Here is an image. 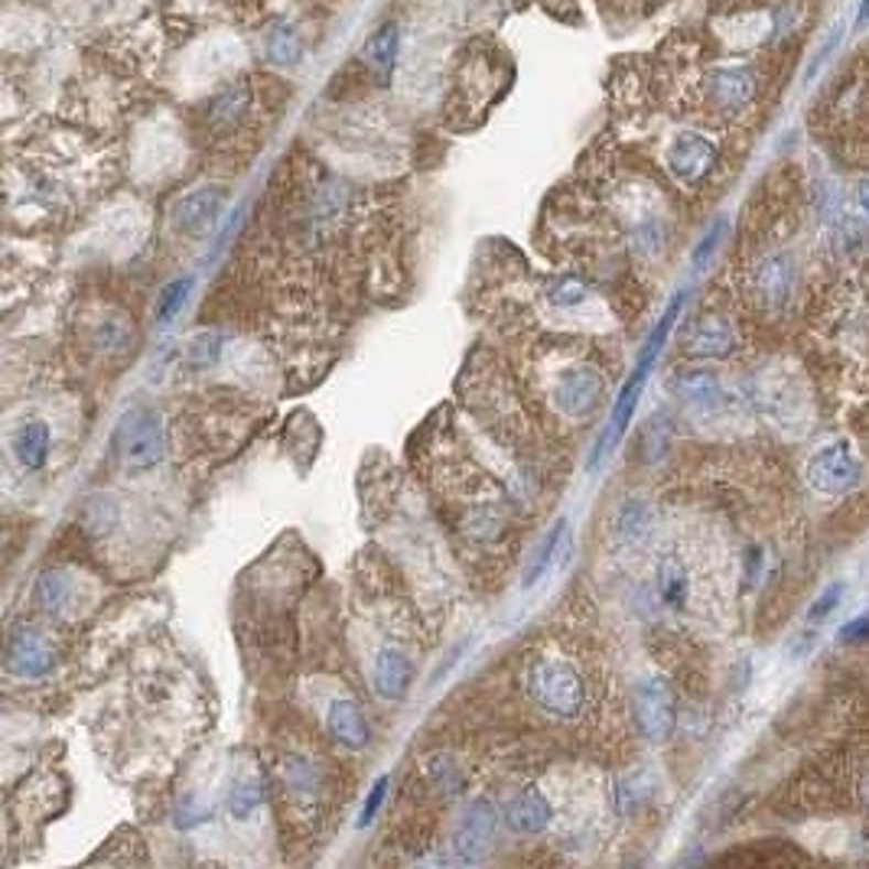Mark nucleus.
Returning <instances> with one entry per match:
<instances>
[{"instance_id": "7ed1b4c3", "label": "nucleus", "mask_w": 869, "mask_h": 869, "mask_svg": "<svg viewBox=\"0 0 869 869\" xmlns=\"http://www.w3.org/2000/svg\"><path fill=\"white\" fill-rule=\"evenodd\" d=\"M111 449L128 472H150L166 456V427L153 408H131L111 436Z\"/></svg>"}, {"instance_id": "2eb2a0df", "label": "nucleus", "mask_w": 869, "mask_h": 869, "mask_svg": "<svg viewBox=\"0 0 869 869\" xmlns=\"http://www.w3.org/2000/svg\"><path fill=\"white\" fill-rule=\"evenodd\" d=\"M10 446H13V456L17 463L26 469V472H40L46 463H50V446H53V434L43 421H30V424H20L13 436H10Z\"/></svg>"}, {"instance_id": "ea45409f", "label": "nucleus", "mask_w": 869, "mask_h": 869, "mask_svg": "<svg viewBox=\"0 0 869 869\" xmlns=\"http://www.w3.org/2000/svg\"><path fill=\"white\" fill-rule=\"evenodd\" d=\"M863 804H867V811H869V779L863 782Z\"/></svg>"}, {"instance_id": "7c9ffc66", "label": "nucleus", "mask_w": 869, "mask_h": 869, "mask_svg": "<svg viewBox=\"0 0 869 869\" xmlns=\"http://www.w3.org/2000/svg\"><path fill=\"white\" fill-rule=\"evenodd\" d=\"M724 235H726V218H717V221L707 228V235L700 238V245L694 248V254H691V268H694V271H704V268L710 264V258L717 254Z\"/></svg>"}, {"instance_id": "dca6fc26", "label": "nucleus", "mask_w": 869, "mask_h": 869, "mask_svg": "<svg viewBox=\"0 0 869 869\" xmlns=\"http://www.w3.org/2000/svg\"><path fill=\"white\" fill-rule=\"evenodd\" d=\"M671 391H674L681 401H687V404H694V408H704V411H710V408H717V404L724 401V384H720V378H717L714 371H704V368H691V371L674 374Z\"/></svg>"}, {"instance_id": "39448f33", "label": "nucleus", "mask_w": 869, "mask_h": 869, "mask_svg": "<svg viewBox=\"0 0 869 869\" xmlns=\"http://www.w3.org/2000/svg\"><path fill=\"white\" fill-rule=\"evenodd\" d=\"M499 821H502V814L496 811L492 801H486V797L469 801V811L463 814V821H459V827L453 834V844H449L453 860L456 863H479L486 847L496 837Z\"/></svg>"}, {"instance_id": "72a5a7b5", "label": "nucleus", "mask_w": 869, "mask_h": 869, "mask_svg": "<svg viewBox=\"0 0 869 869\" xmlns=\"http://www.w3.org/2000/svg\"><path fill=\"white\" fill-rule=\"evenodd\" d=\"M213 814L196 801L193 795H186L183 801H180V807H176V827L180 830H193V827H199V824H206Z\"/></svg>"}, {"instance_id": "f257e3e1", "label": "nucleus", "mask_w": 869, "mask_h": 869, "mask_svg": "<svg viewBox=\"0 0 869 869\" xmlns=\"http://www.w3.org/2000/svg\"><path fill=\"white\" fill-rule=\"evenodd\" d=\"M684 296H687L684 290L674 293L671 303H667V309L661 313V319H658V326L652 329V336H649V343H645L639 362L632 368L629 381H626L622 391H619V401L612 404L609 424H606V431H602L599 443H596V453H593V459H589V469H593V466H596V463H599V459L619 443V436L626 434V427L632 424V414H636V408H639L642 388H645V381H649V374H652L654 362H658V356H661V349H664V343H667V336H671V329H674V323H677V316H681V309H684Z\"/></svg>"}, {"instance_id": "4c0bfd02", "label": "nucleus", "mask_w": 869, "mask_h": 869, "mask_svg": "<svg viewBox=\"0 0 869 869\" xmlns=\"http://www.w3.org/2000/svg\"><path fill=\"white\" fill-rule=\"evenodd\" d=\"M863 26H869V0H860L857 17H854V30H863Z\"/></svg>"}, {"instance_id": "a211bd4d", "label": "nucleus", "mask_w": 869, "mask_h": 869, "mask_svg": "<svg viewBox=\"0 0 869 869\" xmlns=\"http://www.w3.org/2000/svg\"><path fill=\"white\" fill-rule=\"evenodd\" d=\"M654 586H658V596L667 609H684L687 606V596H691V577H687V567L677 554H664L658 561V571H654Z\"/></svg>"}, {"instance_id": "ddd939ff", "label": "nucleus", "mask_w": 869, "mask_h": 869, "mask_svg": "<svg viewBox=\"0 0 869 869\" xmlns=\"http://www.w3.org/2000/svg\"><path fill=\"white\" fill-rule=\"evenodd\" d=\"M502 821L514 834H524V837H534V834H544L554 821V807L544 792L537 789H524L518 795L508 797L506 811H502Z\"/></svg>"}, {"instance_id": "bb28decb", "label": "nucleus", "mask_w": 869, "mask_h": 869, "mask_svg": "<svg viewBox=\"0 0 869 869\" xmlns=\"http://www.w3.org/2000/svg\"><path fill=\"white\" fill-rule=\"evenodd\" d=\"M193 287H196V278H176V281H170L166 287L160 290V296H156V323H163V326L173 323L186 309Z\"/></svg>"}, {"instance_id": "1a4fd4ad", "label": "nucleus", "mask_w": 869, "mask_h": 869, "mask_svg": "<svg viewBox=\"0 0 869 869\" xmlns=\"http://www.w3.org/2000/svg\"><path fill=\"white\" fill-rule=\"evenodd\" d=\"M7 667L23 681L46 677L53 671V645L43 639V632L20 626L7 642Z\"/></svg>"}, {"instance_id": "f3484780", "label": "nucleus", "mask_w": 869, "mask_h": 869, "mask_svg": "<svg viewBox=\"0 0 869 869\" xmlns=\"http://www.w3.org/2000/svg\"><path fill=\"white\" fill-rule=\"evenodd\" d=\"M398 50H401V30L394 23H384L381 30L371 33V40L365 43V63L374 73L381 85L391 82L394 66H398Z\"/></svg>"}, {"instance_id": "5701e85b", "label": "nucleus", "mask_w": 869, "mask_h": 869, "mask_svg": "<svg viewBox=\"0 0 869 869\" xmlns=\"http://www.w3.org/2000/svg\"><path fill=\"white\" fill-rule=\"evenodd\" d=\"M248 105H251L248 85H245V82H238V85H228L221 95H216V98H213V105H209V121H213L216 128H221V131H228V128H235V124L245 118Z\"/></svg>"}, {"instance_id": "f03ea898", "label": "nucleus", "mask_w": 869, "mask_h": 869, "mask_svg": "<svg viewBox=\"0 0 869 869\" xmlns=\"http://www.w3.org/2000/svg\"><path fill=\"white\" fill-rule=\"evenodd\" d=\"M524 691L544 714L561 720H574L586 704L583 677L561 658H534L524 671Z\"/></svg>"}, {"instance_id": "473e14b6", "label": "nucleus", "mask_w": 869, "mask_h": 869, "mask_svg": "<svg viewBox=\"0 0 869 869\" xmlns=\"http://www.w3.org/2000/svg\"><path fill=\"white\" fill-rule=\"evenodd\" d=\"M284 779H287L290 792H296V795H309L316 789V769L309 762H300V759L284 765Z\"/></svg>"}, {"instance_id": "6e6552de", "label": "nucleus", "mask_w": 869, "mask_h": 869, "mask_svg": "<svg viewBox=\"0 0 869 869\" xmlns=\"http://www.w3.org/2000/svg\"><path fill=\"white\" fill-rule=\"evenodd\" d=\"M228 193L221 186H203L173 206V228L186 238H206L225 213Z\"/></svg>"}, {"instance_id": "9b49d317", "label": "nucleus", "mask_w": 869, "mask_h": 869, "mask_svg": "<svg viewBox=\"0 0 869 869\" xmlns=\"http://www.w3.org/2000/svg\"><path fill=\"white\" fill-rule=\"evenodd\" d=\"M707 91L720 111L736 115V111L749 108L756 98V73L749 66H720L707 75Z\"/></svg>"}, {"instance_id": "58836bf2", "label": "nucleus", "mask_w": 869, "mask_h": 869, "mask_svg": "<svg viewBox=\"0 0 869 869\" xmlns=\"http://www.w3.org/2000/svg\"><path fill=\"white\" fill-rule=\"evenodd\" d=\"M860 206H863V213H867L869 218V180L867 183H860Z\"/></svg>"}, {"instance_id": "393cba45", "label": "nucleus", "mask_w": 869, "mask_h": 869, "mask_svg": "<svg viewBox=\"0 0 869 869\" xmlns=\"http://www.w3.org/2000/svg\"><path fill=\"white\" fill-rule=\"evenodd\" d=\"M268 801V785L258 775H241L228 792V814L238 821H248L261 804Z\"/></svg>"}, {"instance_id": "c85d7f7f", "label": "nucleus", "mask_w": 869, "mask_h": 869, "mask_svg": "<svg viewBox=\"0 0 869 869\" xmlns=\"http://www.w3.org/2000/svg\"><path fill=\"white\" fill-rule=\"evenodd\" d=\"M844 36H847V23H834L830 33H827V36L821 40V46L814 50V56L807 59V69H804V82H807V85H811V82L821 75V69L837 56V50L844 46Z\"/></svg>"}, {"instance_id": "412c9836", "label": "nucleus", "mask_w": 869, "mask_h": 869, "mask_svg": "<svg viewBox=\"0 0 869 869\" xmlns=\"http://www.w3.org/2000/svg\"><path fill=\"white\" fill-rule=\"evenodd\" d=\"M649 528H652V511L642 499H626L612 514V537L626 547L645 541Z\"/></svg>"}, {"instance_id": "cd10ccee", "label": "nucleus", "mask_w": 869, "mask_h": 869, "mask_svg": "<svg viewBox=\"0 0 869 869\" xmlns=\"http://www.w3.org/2000/svg\"><path fill=\"white\" fill-rule=\"evenodd\" d=\"M564 531H567V521L561 518V521L547 531V537L541 541V547L534 551L528 571H524V586H534L537 579L547 574V567H551V561H554V554H557V547H561V541H564Z\"/></svg>"}, {"instance_id": "aec40b11", "label": "nucleus", "mask_w": 869, "mask_h": 869, "mask_svg": "<svg viewBox=\"0 0 869 869\" xmlns=\"http://www.w3.org/2000/svg\"><path fill=\"white\" fill-rule=\"evenodd\" d=\"M424 775H427L431 789L439 792L443 797L466 795L469 775H466V769H463L453 756H446V752L427 756V762H424Z\"/></svg>"}, {"instance_id": "c756f323", "label": "nucleus", "mask_w": 869, "mask_h": 869, "mask_svg": "<svg viewBox=\"0 0 869 869\" xmlns=\"http://www.w3.org/2000/svg\"><path fill=\"white\" fill-rule=\"evenodd\" d=\"M221 346H225V343H221L218 333H199V336H193L189 346H186V365L196 368V371H206L209 365L218 362Z\"/></svg>"}, {"instance_id": "c9c22d12", "label": "nucleus", "mask_w": 869, "mask_h": 869, "mask_svg": "<svg viewBox=\"0 0 869 869\" xmlns=\"http://www.w3.org/2000/svg\"><path fill=\"white\" fill-rule=\"evenodd\" d=\"M388 789H391V779L388 775H381L374 785H371V792H368V797H365L362 804V817H359V827H368L371 821H374V814L381 811V804H384V795H388Z\"/></svg>"}, {"instance_id": "423d86ee", "label": "nucleus", "mask_w": 869, "mask_h": 869, "mask_svg": "<svg viewBox=\"0 0 869 869\" xmlns=\"http://www.w3.org/2000/svg\"><path fill=\"white\" fill-rule=\"evenodd\" d=\"M807 482L817 492H824V496H844V492H850L860 482V463H857V456L850 453L847 443L824 446L807 463Z\"/></svg>"}, {"instance_id": "6ab92c4d", "label": "nucleus", "mask_w": 869, "mask_h": 869, "mask_svg": "<svg viewBox=\"0 0 869 869\" xmlns=\"http://www.w3.org/2000/svg\"><path fill=\"white\" fill-rule=\"evenodd\" d=\"M732 329H729V323L726 319H720V316H704L697 326H694V333H691V339H687V349L694 352V356H707V359H724V356H729L732 352Z\"/></svg>"}, {"instance_id": "e433bc0d", "label": "nucleus", "mask_w": 869, "mask_h": 869, "mask_svg": "<svg viewBox=\"0 0 869 869\" xmlns=\"http://www.w3.org/2000/svg\"><path fill=\"white\" fill-rule=\"evenodd\" d=\"M869 639V612L867 616H857L854 622H847L844 629H840V642H847V645H854V642H867Z\"/></svg>"}, {"instance_id": "0eeeda50", "label": "nucleus", "mask_w": 869, "mask_h": 869, "mask_svg": "<svg viewBox=\"0 0 869 869\" xmlns=\"http://www.w3.org/2000/svg\"><path fill=\"white\" fill-rule=\"evenodd\" d=\"M664 160H667V170H671V176H674L677 183L697 186V183L707 180L710 170L717 166L720 150H717V144H714L710 138L694 134V131H684V134H677V138L671 141Z\"/></svg>"}, {"instance_id": "20e7f679", "label": "nucleus", "mask_w": 869, "mask_h": 869, "mask_svg": "<svg viewBox=\"0 0 869 869\" xmlns=\"http://www.w3.org/2000/svg\"><path fill=\"white\" fill-rule=\"evenodd\" d=\"M632 717L636 726L645 739L652 742H664L671 739L674 726H677V710H674V694L664 681L649 677L639 681L632 691Z\"/></svg>"}, {"instance_id": "9d476101", "label": "nucleus", "mask_w": 869, "mask_h": 869, "mask_svg": "<svg viewBox=\"0 0 869 869\" xmlns=\"http://www.w3.org/2000/svg\"><path fill=\"white\" fill-rule=\"evenodd\" d=\"M602 398V374L596 368H574L554 388V404L567 417H586Z\"/></svg>"}, {"instance_id": "f704fd0d", "label": "nucleus", "mask_w": 869, "mask_h": 869, "mask_svg": "<svg viewBox=\"0 0 869 869\" xmlns=\"http://www.w3.org/2000/svg\"><path fill=\"white\" fill-rule=\"evenodd\" d=\"M840 599H844V586L840 583H834V586H827L824 593H821V599L811 606V612H807V619L811 622H824L837 606H840Z\"/></svg>"}, {"instance_id": "a878e982", "label": "nucleus", "mask_w": 869, "mask_h": 869, "mask_svg": "<svg viewBox=\"0 0 869 869\" xmlns=\"http://www.w3.org/2000/svg\"><path fill=\"white\" fill-rule=\"evenodd\" d=\"M268 59L281 69H290L303 59V43L296 36V30L290 23H278L268 33Z\"/></svg>"}, {"instance_id": "4be33fe9", "label": "nucleus", "mask_w": 869, "mask_h": 869, "mask_svg": "<svg viewBox=\"0 0 869 869\" xmlns=\"http://www.w3.org/2000/svg\"><path fill=\"white\" fill-rule=\"evenodd\" d=\"M33 599L43 612H66L75 602V577L66 571H46L36 579Z\"/></svg>"}, {"instance_id": "2f4dec72", "label": "nucleus", "mask_w": 869, "mask_h": 869, "mask_svg": "<svg viewBox=\"0 0 869 869\" xmlns=\"http://www.w3.org/2000/svg\"><path fill=\"white\" fill-rule=\"evenodd\" d=\"M586 296H589V290H586V284H583L579 278H561V281L551 287V293H547V300H551L554 306H561V309L579 306Z\"/></svg>"}, {"instance_id": "f8f14e48", "label": "nucleus", "mask_w": 869, "mask_h": 869, "mask_svg": "<svg viewBox=\"0 0 869 869\" xmlns=\"http://www.w3.org/2000/svg\"><path fill=\"white\" fill-rule=\"evenodd\" d=\"M371 684L381 700H404L414 684V661L401 649H381L371 664Z\"/></svg>"}, {"instance_id": "4468645a", "label": "nucleus", "mask_w": 869, "mask_h": 869, "mask_svg": "<svg viewBox=\"0 0 869 869\" xmlns=\"http://www.w3.org/2000/svg\"><path fill=\"white\" fill-rule=\"evenodd\" d=\"M326 729H329V736H333L339 746L356 749V752L371 742L368 717L362 714L359 700H352V697H339V700L329 704V710H326Z\"/></svg>"}, {"instance_id": "b1692460", "label": "nucleus", "mask_w": 869, "mask_h": 869, "mask_svg": "<svg viewBox=\"0 0 869 869\" xmlns=\"http://www.w3.org/2000/svg\"><path fill=\"white\" fill-rule=\"evenodd\" d=\"M756 287L769 303H785L792 293V264L785 258H765L756 271Z\"/></svg>"}]
</instances>
